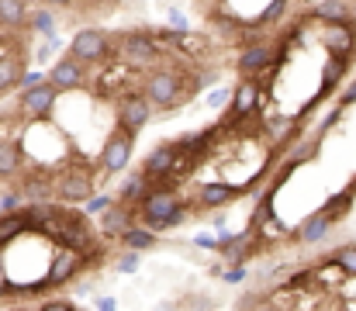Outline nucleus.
<instances>
[{"label": "nucleus", "mask_w": 356, "mask_h": 311, "mask_svg": "<svg viewBox=\"0 0 356 311\" xmlns=\"http://www.w3.org/2000/svg\"><path fill=\"white\" fill-rule=\"evenodd\" d=\"M142 97L152 104L156 111H173L184 101H191V94L197 90V83H187L184 73L170 70V66H152L145 77H142Z\"/></svg>", "instance_id": "nucleus-1"}, {"label": "nucleus", "mask_w": 356, "mask_h": 311, "mask_svg": "<svg viewBox=\"0 0 356 311\" xmlns=\"http://www.w3.org/2000/svg\"><path fill=\"white\" fill-rule=\"evenodd\" d=\"M138 218H142L152 232L177 228V225L187 218V201L173 191L170 180H159V184H152V191H149L145 201L138 205Z\"/></svg>", "instance_id": "nucleus-2"}, {"label": "nucleus", "mask_w": 356, "mask_h": 311, "mask_svg": "<svg viewBox=\"0 0 356 311\" xmlns=\"http://www.w3.org/2000/svg\"><path fill=\"white\" fill-rule=\"evenodd\" d=\"M118 38H121L118 42L121 59H124L131 70H152V66H159V59H163V45L156 42L152 31L135 28V31H121Z\"/></svg>", "instance_id": "nucleus-3"}, {"label": "nucleus", "mask_w": 356, "mask_h": 311, "mask_svg": "<svg viewBox=\"0 0 356 311\" xmlns=\"http://www.w3.org/2000/svg\"><path fill=\"white\" fill-rule=\"evenodd\" d=\"M94 180H97L94 170L73 163V166H66L59 177H52V191H56V198L66 201V205H83V201L94 194Z\"/></svg>", "instance_id": "nucleus-4"}, {"label": "nucleus", "mask_w": 356, "mask_h": 311, "mask_svg": "<svg viewBox=\"0 0 356 311\" xmlns=\"http://www.w3.org/2000/svg\"><path fill=\"white\" fill-rule=\"evenodd\" d=\"M131 152H135V135L124 131V128H115V131L104 138L101 152H97V170H101V173H121V170H128Z\"/></svg>", "instance_id": "nucleus-5"}, {"label": "nucleus", "mask_w": 356, "mask_h": 311, "mask_svg": "<svg viewBox=\"0 0 356 311\" xmlns=\"http://www.w3.org/2000/svg\"><path fill=\"white\" fill-rule=\"evenodd\" d=\"M70 56H76L80 63L94 66V63H104L111 56V35L104 28H80L73 38H70Z\"/></svg>", "instance_id": "nucleus-6"}, {"label": "nucleus", "mask_w": 356, "mask_h": 311, "mask_svg": "<svg viewBox=\"0 0 356 311\" xmlns=\"http://www.w3.org/2000/svg\"><path fill=\"white\" fill-rule=\"evenodd\" d=\"M83 266V253L76 246H63L49 256V266H45V277H42V287H63L70 284Z\"/></svg>", "instance_id": "nucleus-7"}, {"label": "nucleus", "mask_w": 356, "mask_h": 311, "mask_svg": "<svg viewBox=\"0 0 356 311\" xmlns=\"http://www.w3.org/2000/svg\"><path fill=\"white\" fill-rule=\"evenodd\" d=\"M322 45L329 56L353 63L356 56V21H322Z\"/></svg>", "instance_id": "nucleus-8"}, {"label": "nucleus", "mask_w": 356, "mask_h": 311, "mask_svg": "<svg viewBox=\"0 0 356 311\" xmlns=\"http://www.w3.org/2000/svg\"><path fill=\"white\" fill-rule=\"evenodd\" d=\"M56 101H59V90H56L49 80H42V83L21 87L17 107H21V114H24V118H31V121H45V118L52 114Z\"/></svg>", "instance_id": "nucleus-9"}, {"label": "nucleus", "mask_w": 356, "mask_h": 311, "mask_svg": "<svg viewBox=\"0 0 356 311\" xmlns=\"http://www.w3.org/2000/svg\"><path fill=\"white\" fill-rule=\"evenodd\" d=\"M152 114H156V107L142 97V90H128L118 97V128L131 131V135H138L152 121Z\"/></svg>", "instance_id": "nucleus-10"}, {"label": "nucleus", "mask_w": 356, "mask_h": 311, "mask_svg": "<svg viewBox=\"0 0 356 311\" xmlns=\"http://www.w3.org/2000/svg\"><path fill=\"white\" fill-rule=\"evenodd\" d=\"M59 94H70V90H80V87H87V63H80L76 56H63L52 70H49V77H45Z\"/></svg>", "instance_id": "nucleus-11"}, {"label": "nucleus", "mask_w": 356, "mask_h": 311, "mask_svg": "<svg viewBox=\"0 0 356 311\" xmlns=\"http://www.w3.org/2000/svg\"><path fill=\"white\" fill-rule=\"evenodd\" d=\"M273 59H277V49L270 42H249L238 52L236 70H238V77H259V73H266L273 66Z\"/></svg>", "instance_id": "nucleus-12"}, {"label": "nucleus", "mask_w": 356, "mask_h": 311, "mask_svg": "<svg viewBox=\"0 0 356 311\" xmlns=\"http://www.w3.org/2000/svg\"><path fill=\"white\" fill-rule=\"evenodd\" d=\"M97 218H101V225H97V235H101V239H121V232H124L128 225H135L138 207L124 205V201H118V198H115V201L104 207Z\"/></svg>", "instance_id": "nucleus-13"}, {"label": "nucleus", "mask_w": 356, "mask_h": 311, "mask_svg": "<svg viewBox=\"0 0 356 311\" xmlns=\"http://www.w3.org/2000/svg\"><path fill=\"white\" fill-rule=\"evenodd\" d=\"M259 94H263L259 77H242L238 87L232 90V97H229V118H249L259 107V101H263Z\"/></svg>", "instance_id": "nucleus-14"}, {"label": "nucleus", "mask_w": 356, "mask_h": 311, "mask_svg": "<svg viewBox=\"0 0 356 311\" xmlns=\"http://www.w3.org/2000/svg\"><path fill=\"white\" fill-rule=\"evenodd\" d=\"M173 163H177V149H173V142H163V145H156V149L142 159V173H145L152 184H159V180H166V177L173 173Z\"/></svg>", "instance_id": "nucleus-15"}, {"label": "nucleus", "mask_w": 356, "mask_h": 311, "mask_svg": "<svg viewBox=\"0 0 356 311\" xmlns=\"http://www.w3.org/2000/svg\"><path fill=\"white\" fill-rule=\"evenodd\" d=\"M236 198H238V187H232L229 180H208V184L197 187L194 205L204 207V211H211V207H225L229 201H236Z\"/></svg>", "instance_id": "nucleus-16"}, {"label": "nucleus", "mask_w": 356, "mask_h": 311, "mask_svg": "<svg viewBox=\"0 0 356 311\" xmlns=\"http://www.w3.org/2000/svg\"><path fill=\"white\" fill-rule=\"evenodd\" d=\"M332 225H336V221H332V218H329V214L318 207V211H312V214H308V218L298 225V242H305V246H315V242H322V239L332 232Z\"/></svg>", "instance_id": "nucleus-17"}, {"label": "nucleus", "mask_w": 356, "mask_h": 311, "mask_svg": "<svg viewBox=\"0 0 356 311\" xmlns=\"http://www.w3.org/2000/svg\"><path fill=\"white\" fill-rule=\"evenodd\" d=\"M149 191H152V180H149V177L142 173V166H138L131 177H124V184L118 187V194H115V198L124 201V205L138 207L142 201H145V194H149Z\"/></svg>", "instance_id": "nucleus-18"}, {"label": "nucleus", "mask_w": 356, "mask_h": 311, "mask_svg": "<svg viewBox=\"0 0 356 311\" xmlns=\"http://www.w3.org/2000/svg\"><path fill=\"white\" fill-rule=\"evenodd\" d=\"M121 246L124 249H135V253H149L156 246V232L149 225H128L121 232Z\"/></svg>", "instance_id": "nucleus-19"}, {"label": "nucleus", "mask_w": 356, "mask_h": 311, "mask_svg": "<svg viewBox=\"0 0 356 311\" xmlns=\"http://www.w3.org/2000/svg\"><path fill=\"white\" fill-rule=\"evenodd\" d=\"M24 166V149L21 142H0V180L14 177Z\"/></svg>", "instance_id": "nucleus-20"}, {"label": "nucleus", "mask_w": 356, "mask_h": 311, "mask_svg": "<svg viewBox=\"0 0 356 311\" xmlns=\"http://www.w3.org/2000/svg\"><path fill=\"white\" fill-rule=\"evenodd\" d=\"M28 0H0V28H24Z\"/></svg>", "instance_id": "nucleus-21"}, {"label": "nucleus", "mask_w": 356, "mask_h": 311, "mask_svg": "<svg viewBox=\"0 0 356 311\" xmlns=\"http://www.w3.org/2000/svg\"><path fill=\"white\" fill-rule=\"evenodd\" d=\"M315 17L318 21H353V7L346 0H322L315 7Z\"/></svg>", "instance_id": "nucleus-22"}, {"label": "nucleus", "mask_w": 356, "mask_h": 311, "mask_svg": "<svg viewBox=\"0 0 356 311\" xmlns=\"http://www.w3.org/2000/svg\"><path fill=\"white\" fill-rule=\"evenodd\" d=\"M287 7H291V0H270V3L259 10L256 28H273V24H280V21H284V14H287Z\"/></svg>", "instance_id": "nucleus-23"}, {"label": "nucleus", "mask_w": 356, "mask_h": 311, "mask_svg": "<svg viewBox=\"0 0 356 311\" xmlns=\"http://www.w3.org/2000/svg\"><path fill=\"white\" fill-rule=\"evenodd\" d=\"M346 66H350L346 59H336V56L329 59V66H325V77H322V97H329V94L336 90V83L346 77Z\"/></svg>", "instance_id": "nucleus-24"}, {"label": "nucleus", "mask_w": 356, "mask_h": 311, "mask_svg": "<svg viewBox=\"0 0 356 311\" xmlns=\"http://www.w3.org/2000/svg\"><path fill=\"white\" fill-rule=\"evenodd\" d=\"M21 194L31 198V201H49V194H52V177H45V173H42V177H31Z\"/></svg>", "instance_id": "nucleus-25"}, {"label": "nucleus", "mask_w": 356, "mask_h": 311, "mask_svg": "<svg viewBox=\"0 0 356 311\" xmlns=\"http://www.w3.org/2000/svg\"><path fill=\"white\" fill-rule=\"evenodd\" d=\"M329 260H332V263H336L346 277H356V246H353V242H350V246H339Z\"/></svg>", "instance_id": "nucleus-26"}, {"label": "nucleus", "mask_w": 356, "mask_h": 311, "mask_svg": "<svg viewBox=\"0 0 356 311\" xmlns=\"http://www.w3.org/2000/svg\"><path fill=\"white\" fill-rule=\"evenodd\" d=\"M350 207H353V191H343V194H336V198H329L322 211H325V214H329L332 221H339V218H343V214H346Z\"/></svg>", "instance_id": "nucleus-27"}, {"label": "nucleus", "mask_w": 356, "mask_h": 311, "mask_svg": "<svg viewBox=\"0 0 356 311\" xmlns=\"http://www.w3.org/2000/svg\"><path fill=\"white\" fill-rule=\"evenodd\" d=\"M21 80V63L17 59H0V90H10Z\"/></svg>", "instance_id": "nucleus-28"}, {"label": "nucleus", "mask_w": 356, "mask_h": 311, "mask_svg": "<svg viewBox=\"0 0 356 311\" xmlns=\"http://www.w3.org/2000/svg\"><path fill=\"white\" fill-rule=\"evenodd\" d=\"M142 253H135V249H128L124 256L118 260V273H135L138 266H142V260H138Z\"/></svg>", "instance_id": "nucleus-29"}, {"label": "nucleus", "mask_w": 356, "mask_h": 311, "mask_svg": "<svg viewBox=\"0 0 356 311\" xmlns=\"http://www.w3.org/2000/svg\"><path fill=\"white\" fill-rule=\"evenodd\" d=\"M111 201H115L111 194H90V198H87V211H90V214H101Z\"/></svg>", "instance_id": "nucleus-30"}, {"label": "nucleus", "mask_w": 356, "mask_h": 311, "mask_svg": "<svg viewBox=\"0 0 356 311\" xmlns=\"http://www.w3.org/2000/svg\"><path fill=\"white\" fill-rule=\"evenodd\" d=\"M35 28H38V31H56V14L38 10V14H35Z\"/></svg>", "instance_id": "nucleus-31"}, {"label": "nucleus", "mask_w": 356, "mask_h": 311, "mask_svg": "<svg viewBox=\"0 0 356 311\" xmlns=\"http://www.w3.org/2000/svg\"><path fill=\"white\" fill-rule=\"evenodd\" d=\"M229 97H232V90H211L208 94V107H225Z\"/></svg>", "instance_id": "nucleus-32"}, {"label": "nucleus", "mask_w": 356, "mask_h": 311, "mask_svg": "<svg viewBox=\"0 0 356 311\" xmlns=\"http://www.w3.org/2000/svg\"><path fill=\"white\" fill-rule=\"evenodd\" d=\"M42 80H45V77L35 70V73H21V80H17V83H21V87H31V83H42Z\"/></svg>", "instance_id": "nucleus-33"}, {"label": "nucleus", "mask_w": 356, "mask_h": 311, "mask_svg": "<svg viewBox=\"0 0 356 311\" xmlns=\"http://www.w3.org/2000/svg\"><path fill=\"white\" fill-rule=\"evenodd\" d=\"M170 24H173V28H180V31H187V17H184L180 10H170Z\"/></svg>", "instance_id": "nucleus-34"}, {"label": "nucleus", "mask_w": 356, "mask_h": 311, "mask_svg": "<svg viewBox=\"0 0 356 311\" xmlns=\"http://www.w3.org/2000/svg\"><path fill=\"white\" fill-rule=\"evenodd\" d=\"M225 280H229V284H238V280H245V270H242V263H238L236 270H229V273H225Z\"/></svg>", "instance_id": "nucleus-35"}, {"label": "nucleus", "mask_w": 356, "mask_h": 311, "mask_svg": "<svg viewBox=\"0 0 356 311\" xmlns=\"http://www.w3.org/2000/svg\"><path fill=\"white\" fill-rule=\"evenodd\" d=\"M45 308H52V311H73L76 305H73V301H45Z\"/></svg>", "instance_id": "nucleus-36"}, {"label": "nucleus", "mask_w": 356, "mask_h": 311, "mask_svg": "<svg viewBox=\"0 0 356 311\" xmlns=\"http://www.w3.org/2000/svg\"><path fill=\"white\" fill-rule=\"evenodd\" d=\"M97 308L111 311V308H118V301H115V298H97Z\"/></svg>", "instance_id": "nucleus-37"}, {"label": "nucleus", "mask_w": 356, "mask_h": 311, "mask_svg": "<svg viewBox=\"0 0 356 311\" xmlns=\"http://www.w3.org/2000/svg\"><path fill=\"white\" fill-rule=\"evenodd\" d=\"M42 3H45V7H70L73 0H42Z\"/></svg>", "instance_id": "nucleus-38"}, {"label": "nucleus", "mask_w": 356, "mask_h": 311, "mask_svg": "<svg viewBox=\"0 0 356 311\" xmlns=\"http://www.w3.org/2000/svg\"><path fill=\"white\" fill-rule=\"evenodd\" d=\"M346 101H356V83L350 87V90H346Z\"/></svg>", "instance_id": "nucleus-39"}]
</instances>
